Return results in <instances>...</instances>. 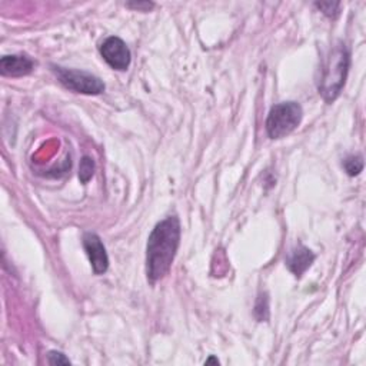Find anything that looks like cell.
<instances>
[{
  "mask_svg": "<svg viewBox=\"0 0 366 366\" xmlns=\"http://www.w3.org/2000/svg\"><path fill=\"white\" fill-rule=\"evenodd\" d=\"M180 244V222L167 216L152 231L146 246V276L150 285L162 281L173 265Z\"/></svg>",
  "mask_w": 366,
  "mask_h": 366,
  "instance_id": "cell-1",
  "label": "cell"
},
{
  "mask_svg": "<svg viewBox=\"0 0 366 366\" xmlns=\"http://www.w3.org/2000/svg\"><path fill=\"white\" fill-rule=\"evenodd\" d=\"M349 66L350 53L343 42H338L328 56L319 82V93L326 103H332L339 98L346 83Z\"/></svg>",
  "mask_w": 366,
  "mask_h": 366,
  "instance_id": "cell-2",
  "label": "cell"
},
{
  "mask_svg": "<svg viewBox=\"0 0 366 366\" xmlns=\"http://www.w3.org/2000/svg\"><path fill=\"white\" fill-rule=\"evenodd\" d=\"M303 119V109L298 102H281L272 106L266 119V133L271 139H283L295 132Z\"/></svg>",
  "mask_w": 366,
  "mask_h": 366,
  "instance_id": "cell-3",
  "label": "cell"
},
{
  "mask_svg": "<svg viewBox=\"0 0 366 366\" xmlns=\"http://www.w3.org/2000/svg\"><path fill=\"white\" fill-rule=\"evenodd\" d=\"M52 70L55 72L59 82L69 90L82 95H102L106 89L103 80L89 72L78 70V69H68L62 66L52 65Z\"/></svg>",
  "mask_w": 366,
  "mask_h": 366,
  "instance_id": "cell-4",
  "label": "cell"
},
{
  "mask_svg": "<svg viewBox=\"0 0 366 366\" xmlns=\"http://www.w3.org/2000/svg\"><path fill=\"white\" fill-rule=\"evenodd\" d=\"M99 52L103 58V61L115 70L125 72L129 69L132 62V53L127 45L117 36H109L106 38L100 46Z\"/></svg>",
  "mask_w": 366,
  "mask_h": 366,
  "instance_id": "cell-5",
  "label": "cell"
},
{
  "mask_svg": "<svg viewBox=\"0 0 366 366\" xmlns=\"http://www.w3.org/2000/svg\"><path fill=\"white\" fill-rule=\"evenodd\" d=\"M85 252L90 261L95 275H103L109 269V256L102 239L92 232H86L82 239Z\"/></svg>",
  "mask_w": 366,
  "mask_h": 366,
  "instance_id": "cell-6",
  "label": "cell"
},
{
  "mask_svg": "<svg viewBox=\"0 0 366 366\" xmlns=\"http://www.w3.org/2000/svg\"><path fill=\"white\" fill-rule=\"evenodd\" d=\"M35 62L28 55H9L0 59V73L8 78L28 76L33 72Z\"/></svg>",
  "mask_w": 366,
  "mask_h": 366,
  "instance_id": "cell-7",
  "label": "cell"
},
{
  "mask_svg": "<svg viewBox=\"0 0 366 366\" xmlns=\"http://www.w3.org/2000/svg\"><path fill=\"white\" fill-rule=\"evenodd\" d=\"M315 259H316V256L312 251L299 245L289 252V255L286 258V266L296 278H300L312 266Z\"/></svg>",
  "mask_w": 366,
  "mask_h": 366,
  "instance_id": "cell-8",
  "label": "cell"
},
{
  "mask_svg": "<svg viewBox=\"0 0 366 366\" xmlns=\"http://www.w3.org/2000/svg\"><path fill=\"white\" fill-rule=\"evenodd\" d=\"M95 160L90 156H83L80 160V166H79V179L82 183H88L93 174H95Z\"/></svg>",
  "mask_w": 366,
  "mask_h": 366,
  "instance_id": "cell-9",
  "label": "cell"
},
{
  "mask_svg": "<svg viewBox=\"0 0 366 366\" xmlns=\"http://www.w3.org/2000/svg\"><path fill=\"white\" fill-rule=\"evenodd\" d=\"M342 164L349 176H357L363 170V157L360 155H350L343 160Z\"/></svg>",
  "mask_w": 366,
  "mask_h": 366,
  "instance_id": "cell-10",
  "label": "cell"
},
{
  "mask_svg": "<svg viewBox=\"0 0 366 366\" xmlns=\"http://www.w3.org/2000/svg\"><path fill=\"white\" fill-rule=\"evenodd\" d=\"M255 316L259 322L269 319V298L268 293H261L255 303Z\"/></svg>",
  "mask_w": 366,
  "mask_h": 366,
  "instance_id": "cell-11",
  "label": "cell"
},
{
  "mask_svg": "<svg viewBox=\"0 0 366 366\" xmlns=\"http://www.w3.org/2000/svg\"><path fill=\"white\" fill-rule=\"evenodd\" d=\"M315 6L322 11V14L330 19H335L340 14V4L339 2H316Z\"/></svg>",
  "mask_w": 366,
  "mask_h": 366,
  "instance_id": "cell-12",
  "label": "cell"
},
{
  "mask_svg": "<svg viewBox=\"0 0 366 366\" xmlns=\"http://www.w3.org/2000/svg\"><path fill=\"white\" fill-rule=\"evenodd\" d=\"M48 362L51 365H70L69 357H66L65 353L58 352V350H51L48 353Z\"/></svg>",
  "mask_w": 366,
  "mask_h": 366,
  "instance_id": "cell-13",
  "label": "cell"
},
{
  "mask_svg": "<svg viewBox=\"0 0 366 366\" xmlns=\"http://www.w3.org/2000/svg\"><path fill=\"white\" fill-rule=\"evenodd\" d=\"M130 9H136V11H142V12H149L150 9L155 8V4L152 2H137V4H127L126 5Z\"/></svg>",
  "mask_w": 366,
  "mask_h": 366,
  "instance_id": "cell-14",
  "label": "cell"
},
{
  "mask_svg": "<svg viewBox=\"0 0 366 366\" xmlns=\"http://www.w3.org/2000/svg\"><path fill=\"white\" fill-rule=\"evenodd\" d=\"M205 363H206V365H209V363H216V365H218V363H219V360H218L216 357H214V356H212V357H211L209 360H206Z\"/></svg>",
  "mask_w": 366,
  "mask_h": 366,
  "instance_id": "cell-15",
  "label": "cell"
}]
</instances>
